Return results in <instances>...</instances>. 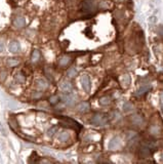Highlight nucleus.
<instances>
[{"instance_id": "10", "label": "nucleus", "mask_w": 163, "mask_h": 164, "mask_svg": "<svg viewBox=\"0 0 163 164\" xmlns=\"http://www.w3.org/2000/svg\"><path fill=\"white\" fill-rule=\"evenodd\" d=\"M77 110L81 113H85V112H88L89 111V104L86 103V102H82L78 105V108Z\"/></svg>"}, {"instance_id": "24", "label": "nucleus", "mask_w": 163, "mask_h": 164, "mask_svg": "<svg viewBox=\"0 0 163 164\" xmlns=\"http://www.w3.org/2000/svg\"><path fill=\"white\" fill-rule=\"evenodd\" d=\"M157 33H158V36L160 37L161 39H163V25H160L157 28Z\"/></svg>"}, {"instance_id": "1", "label": "nucleus", "mask_w": 163, "mask_h": 164, "mask_svg": "<svg viewBox=\"0 0 163 164\" xmlns=\"http://www.w3.org/2000/svg\"><path fill=\"white\" fill-rule=\"evenodd\" d=\"M154 150H155V146H154L153 143H147L140 148L139 155L142 158H148L149 156L152 155Z\"/></svg>"}, {"instance_id": "12", "label": "nucleus", "mask_w": 163, "mask_h": 164, "mask_svg": "<svg viewBox=\"0 0 163 164\" xmlns=\"http://www.w3.org/2000/svg\"><path fill=\"white\" fill-rule=\"evenodd\" d=\"M151 89V85L149 84V85H144V86H141V87L136 90L135 92V96H143L144 93H146L147 91H149Z\"/></svg>"}, {"instance_id": "8", "label": "nucleus", "mask_w": 163, "mask_h": 164, "mask_svg": "<svg viewBox=\"0 0 163 164\" xmlns=\"http://www.w3.org/2000/svg\"><path fill=\"white\" fill-rule=\"evenodd\" d=\"M13 25L17 28H23L26 25V21H25V19L23 17H17L13 21Z\"/></svg>"}, {"instance_id": "11", "label": "nucleus", "mask_w": 163, "mask_h": 164, "mask_svg": "<svg viewBox=\"0 0 163 164\" xmlns=\"http://www.w3.org/2000/svg\"><path fill=\"white\" fill-rule=\"evenodd\" d=\"M131 122H132V124L140 126V125H142L144 123V119H143V117L140 115H133L131 117Z\"/></svg>"}, {"instance_id": "17", "label": "nucleus", "mask_w": 163, "mask_h": 164, "mask_svg": "<svg viewBox=\"0 0 163 164\" xmlns=\"http://www.w3.org/2000/svg\"><path fill=\"white\" fill-rule=\"evenodd\" d=\"M78 75V71L75 68H71L68 70V76L71 77V78H74Z\"/></svg>"}, {"instance_id": "5", "label": "nucleus", "mask_w": 163, "mask_h": 164, "mask_svg": "<svg viewBox=\"0 0 163 164\" xmlns=\"http://www.w3.org/2000/svg\"><path fill=\"white\" fill-rule=\"evenodd\" d=\"M81 83H82L83 89H84L86 92H89L90 88H91V84H90V79L87 75H83L82 79H81Z\"/></svg>"}, {"instance_id": "28", "label": "nucleus", "mask_w": 163, "mask_h": 164, "mask_svg": "<svg viewBox=\"0 0 163 164\" xmlns=\"http://www.w3.org/2000/svg\"><path fill=\"white\" fill-rule=\"evenodd\" d=\"M161 106H162V110H163V98H161Z\"/></svg>"}, {"instance_id": "6", "label": "nucleus", "mask_w": 163, "mask_h": 164, "mask_svg": "<svg viewBox=\"0 0 163 164\" xmlns=\"http://www.w3.org/2000/svg\"><path fill=\"white\" fill-rule=\"evenodd\" d=\"M71 61H72V58H71L70 56H63L61 59H60L58 64H60L61 67H67L71 63Z\"/></svg>"}, {"instance_id": "2", "label": "nucleus", "mask_w": 163, "mask_h": 164, "mask_svg": "<svg viewBox=\"0 0 163 164\" xmlns=\"http://www.w3.org/2000/svg\"><path fill=\"white\" fill-rule=\"evenodd\" d=\"M108 121H109L108 116L105 114H95L90 119V122L93 125H105L108 123Z\"/></svg>"}, {"instance_id": "23", "label": "nucleus", "mask_w": 163, "mask_h": 164, "mask_svg": "<svg viewBox=\"0 0 163 164\" xmlns=\"http://www.w3.org/2000/svg\"><path fill=\"white\" fill-rule=\"evenodd\" d=\"M123 109H124L125 112H128V111L132 110V105H131V103H125L124 105H123Z\"/></svg>"}, {"instance_id": "15", "label": "nucleus", "mask_w": 163, "mask_h": 164, "mask_svg": "<svg viewBox=\"0 0 163 164\" xmlns=\"http://www.w3.org/2000/svg\"><path fill=\"white\" fill-rule=\"evenodd\" d=\"M15 81L17 82H19V83H24L25 80H26V77H25V75L22 73V72H19V73L15 75Z\"/></svg>"}, {"instance_id": "7", "label": "nucleus", "mask_w": 163, "mask_h": 164, "mask_svg": "<svg viewBox=\"0 0 163 164\" xmlns=\"http://www.w3.org/2000/svg\"><path fill=\"white\" fill-rule=\"evenodd\" d=\"M60 87H61V89L64 91V92L68 93L72 90L73 86H72V84H71L70 82H68V81H64V82H62V83L60 84Z\"/></svg>"}, {"instance_id": "14", "label": "nucleus", "mask_w": 163, "mask_h": 164, "mask_svg": "<svg viewBox=\"0 0 163 164\" xmlns=\"http://www.w3.org/2000/svg\"><path fill=\"white\" fill-rule=\"evenodd\" d=\"M37 87L38 89H45L47 87V82L44 79H39L37 80Z\"/></svg>"}, {"instance_id": "16", "label": "nucleus", "mask_w": 163, "mask_h": 164, "mask_svg": "<svg viewBox=\"0 0 163 164\" xmlns=\"http://www.w3.org/2000/svg\"><path fill=\"white\" fill-rule=\"evenodd\" d=\"M110 103H111V98H110L109 96H103V98H101L100 104L102 106H107L109 105Z\"/></svg>"}, {"instance_id": "4", "label": "nucleus", "mask_w": 163, "mask_h": 164, "mask_svg": "<svg viewBox=\"0 0 163 164\" xmlns=\"http://www.w3.org/2000/svg\"><path fill=\"white\" fill-rule=\"evenodd\" d=\"M62 100L67 106H74V104L76 102V96L74 94H72V93L68 92V94H63Z\"/></svg>"}, {"instance_id": "3", "label": "nucleus", "mask_w": 163, "mask_h": 164, "mask_svg": "<svg viewBox=\"0 0 163 164\" xmlns=\"http://www.w3.org/2000/svg\"><path fill=\"white\" fill-rule=\"evenodd\" d=\"M81 9L86 13H90L95 10V3L93 0H84L81 4Z\"/></svg>"}, {"instance_id": "9", "label": "nucleus", "mask_w": 163, "mask_h": 164, "mask_svg": "<svg viewBox=\"0 0 163 164\" xmlns=\"http://www.w3.org/2000/svg\"><path fill=\"white\" fill-rule=\"evenodd\" d=\"M8 48L11 52L13 54H17V52H19V44L17 41H11L8 45Z\"/></svg>"}, {"instance_id": "21", "label": "nucleus", "mask_w": 163, "mask_h": 164, "mask_svg": "<svg viewBox=\"0 0 163 164\" xmlns=\"http://www.w3.org/2000/svg\"><path fill=\"white\" fill-rule=\"evenodd\" d=\"M122 83L124 84L125 87L129 85V83H130V77H129V75H125V76H123V78H122Z\"/></svg>"}, {"instance_id": "25", "label": "nucleus", "mask_w": 163, "mask_h": 164, "mask_svg": "<svg viewBox=\"0 0 163 164\" xmlns=\"http://www.w3.org/2000/svg\"><path fill=\"white\" fill-rule=\"evenodd\" d=\"M56 130H58V127H51L50 129L48 130V135H50V137H51L54 133H56Z\"/></svg>"}, {"instance_id": "26", "label": "nucleus", "mask_w": 163, "mask_h": 164, "mask_svg": "<svg viewBox=\"0 0 163 164\" xmlns=\"http://www.w3.org/2000/svg\"><path fill=\"white\" fill-rule=\"evenodd\" d=\"M3 49H4V43L0 40V52H2Z\"/></svg>"}, {"instance_id": "18", "label": "nucleus", "mask_w": 163, "mask_h": 164, "mask_svg": "<svg viewBox=\"0 0 163 164\" xmlns=\"http://www.w3.org/2000/svg\"><path fill=\"white\" fill-rule=\"evenodd\" d=\"M39 58H40V52H39V50H34V52H32V62H37L39 60Z\"/></svg>"}, {"instance_id": "19", "label": "nucleus", "mask_w": 163, "mask_h": 164, "mask_svg": "<svg viewBox=\"0 0 163 164\" xmlns=\"http://www.w3.org/2000/svg\"><path fill=\"white\" fill-rule=\"evenodd\" d=\"M19 64V62L17 60H15V59H8L7 60V65L8 67H15Z\"/></svg>"}, {"instance_id": "22", "label": "nucleus", "mask_w": 163, "mask_h": 164, "mask_svg": "<svg viewBox=\"0 0 163 164\" xmlns=\"http://www.w3.org/2000/svg\"><path fill=\"white\" fill-rule=\"evenodd\" d=\"M58 139L61 141H67L69 139V135L67 132H62L61 135H58Z\"/></svg>"}, {"instance_id": "13", "label": "nucleus", "mask_w": 163, "mask_h": 164, "mask_svg": "<svg viewBox=\"0 0 163 164\" xmlns=\"http://www.w3.org/2000/svg\"><path fill=\"white\" fill-rule=\"evenodd\" d=\"M120 146V141H119V139L118 137H114L111 142H110V144H109V148L111 150H115V149H117V148L119 147Z\"/></svg>"}, {"instance_id": "20", "label": "nucleus", "mask_w": 163, "mask_h": 164, "mask_svg": "<svg viewBox=\"0 0 163 164\" xmlns=\"http://www.w3.org/2000/svg\"><path fill=\"white\" fill-rule=\"evenodd\" d=\"M58 102H60V98H58V96H52L49 98V103H50L51 105H56Z\"/></svg>"}, {"instance_id": "27", "label": "nucleus", "mask_w": 163, "mask_h": 164, "mask_svg": "<svg viewBox=\"0 0 163 164\" xmlns=\"http://www.w3.org/2000/svg\"><path fill=\"white\" fill-rule=\"evenodd\" d=\"M159 80L163 81V74H160V75H159Z\"/></svg>"}]
</instances>
